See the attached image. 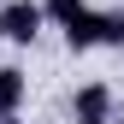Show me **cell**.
Listing matches in <instances>:
<instances>
[{
  "label": "cell",
  "instance_id": "1",
  "mask_svg": "<svg viewBox=\"0 0 124 124\" xmlns=\"http://www.w3.org/2000/svg\"><path fill=\"white\" fill-rule=\"evenodd\" d=\"M41 0H0V41H12V47H30V41L41 36Z\"/></svg>",
  "mask_w": 124,
  "mask_h": 124
},
{
  "label": "cell",
  "instance_id": "6",
  "mask_svg": "<svg viewBox=\"0 0 124 124\" xmlns=\"http://www.w3.org/2000/svg\"><path fill=\"white\" fill-rule=\"evenodd\" d=\"M112 47H124V12L112 18Z\"/></svg>",
  "mask_w": 124,
  "mask_h": 124
},
{
  "label": "cell",
  "instance_id": "3",
  "mask_svg": "<svg viewBox=\"0 0 124 124\" xmlns=\"http://www.w3.org/2000/svg\"><path fill=\"white\" fill-rule=\"evenodd\" d=\"M71 124H112V89L106 83H83L71 95Z\"/></svg>",
  "mask_w": 124,
  "mask_h": 124
},
{
  "label": "cell",
  "instance_id": "5",
  "mask_svg": "<svg viewBox=\"0 0 124 124\" xmlns=\"http://www.w3.org/2000/svg\"><path fill=\"white\" fill-rule=\"evenodd\" d=\"M77 12H83V0H41V18H53V24H71Z\"/></svg>",
  "mask_w": 124,
  "mask_h": 124
},
{
  "label": "cell",
  "instance_id": "4",
  "mask_svg": "<svg viewBox=\"0 0 124 124\" xmlns=\"http://www.w3.org/2000/svg\"><path fill=\"white\" fill-rule=\"evenodd\" d=\"M24 95H30V77H24L18 65H0V124H12V118H18Z\"/></svg>",
  "mask_w": 124,
  "mask_h": 124
},
{
  "label": "cell",
  "instance_id": "2",
  "mask_svg": "<svg viewBox=\"0 0 124 124\" xmlns=\"http://www.w3.org/2000/svg\"><path fill=\"white\" fill-rule=\"evenodd\" d=\"M59 30H65V47L71 53H89V47H101V41H112V18L95 12V6H83L71 24H59Z\"/></svg>",
  "mask_w": 124,
  "mask_h": 124
}]
</instances>
